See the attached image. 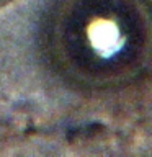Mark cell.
<instances>
[{"instance_id": "cell-1", "label": "cell", "mask_w": 152, "mask_h": 157, "mask_svg": "<svg viewBox=\"0 0 152 157\" xmlns=\"http://www.w3.org/2000/svg\"><path fill=\"white\" fill-rule=\"evenodd\" d=\"M90 41L93 48L103 56H111L121 48V34L115 23L100 20L90 28Z\"/></svg>"}]
</instances>
